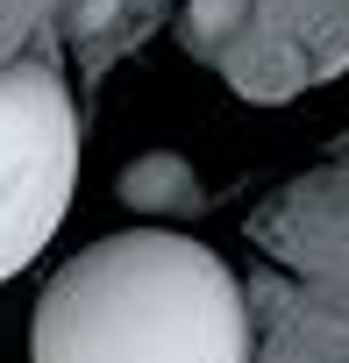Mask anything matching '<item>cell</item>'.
I'll list each match as a JSON object with an SVG mask.
<instances>
[{"label": "cell", "instance_id": "cell-2", "mask_svg": "<svg viewBox=\"0 0 349 363\" xmlns=\"http://www.w3.org/2000/svg\"><path fill=\"white\" fill-rule=\"evenodd\" d=\"M79 186V114L50 65H0V285L57 235Z\"/></svg>", "mask_w": 349, "mask_h": 363}, {"label": "cell", "instance_id": "cell-1", "mask_svg": "<svg viewBox=\"0 0 349 363\" xmlns=\"http://www.w3.org/2000/svg\"><path fill=\"white\" fill-rule=\"evenodd\" d=\"M29 363H250V306L207 242L128 228L43 285Z\"/></svg>", "mask_w": 349, "mask_h": 363}]
</instances>
